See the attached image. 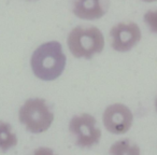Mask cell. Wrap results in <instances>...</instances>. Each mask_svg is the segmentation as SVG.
<instances>
[{"instance_id":"6da1fadb","label":"cell","mask_w":157,"mask_h":155,"mask_svg":"<svg viewBox=\"0 0 157 155\" xmlns=\"http://www.w3.org/2000/svg\"><path fill=\"white\" fill-rule=\"evenodd\" d=\"M66 60L61 44L57 41H51L40 45L33 52L30 65L37 78L43 81H53L63 72Z\"/></svg>"},{"instance_id":"7a4b0ae2","label":"cell","mask_w":157,"mask_h":155,"mask_svg":"<svg viewBox=\"0 0 157 155\" xmlns=\"http://www.w3.org/2000/svg\"><path fill=\"white\" fill-rule=\"evenodd\" d=\"M67 42L71 54L76 58L90 59L94 55L102 52L105 48L102 33L94 26L73 28L68 36Z\"/></svg>"},{"instance_id":"3957f363","label":"cell","mask_w":157,"mask_h":155,"mask_svg":"<svg viewBox=\"0 0 157 155\" xmlns=\"http://www.w3.org/2000/svg\"><path fill=\"white\" fill-rule=\"evenodd\" d=\"M20 121L26 129L33 134H41L46 131L52 125L54 115L44 99H28L21 107Z\"/></svg>"},{"instance_id":"277c9868","label":"cell","mask_w":157,"mask_h":155,"mask_svg":"<svg viewBox=\"0 0 157 155\" xmlns=\"http://www.w3.org/2000/svg\"><path fill=\"white\" fill-rule=\"evenodd\" d=\"M96 118L87 113L73 116L70 121V133L75 137V144L80 148H90L99 143L101 131L96 126Z\"/></svg>"},{"instance_id":"5b68a950","label":"cell","mask_w":157,"mask_h":155,"mask_svg":"<svg viewBox=\"0 0 157 155\" xmlns=\"http://www.w3.org/2000/svg\"><path fill=\"white\" fill-rule=\"evenodd\" d=\"M133 122L132 112L123 103H114L105 110L103 124L108 131L114 135H123L130 129Z\"/></svg>"},{"instance_id":"8992f818","label":"cell","mask_w":157,"mask_h":155,"mask_svg":"<svg viewBox=\"0 0 157 155\" xmlns=\"http://www.w3.org/2000/svg\"><path fill=\"white\" fill-rule=\"evenodd\" d=\"M112 48L117 52H128L141 40V30L136 23H120L110 31Z\"/></svg>"},{"instance_id":"52a82bcc","label":"cell","mask_w":157,"mask_h":155,"mask_svg":"<svg viewBox=\"0 0 157 155\" xmlns=\"http://www.w3.org/2000/svg\"><path fill=\"white\" fill-rule=\"evenodd\" d=\"M110 0H74L73 13L82 20H97L107 13Z\"/></svg>"},{"instance_id":"ba28073f","label":"cell","mask_w":157,"mask_h":155,"mask_svg":"<svg viewBox=\"0 0 157 155\" xmlns=\"http://www.w3.org/2000/svg\"><path fill=\"white\" fill-rule=\"evenodd\" d=\"M17 144V138L12 133V127L9 123L0 122V149L6 152Z\"/></svg>"},{"instance_id":"9c48e42d","label":"cell","mask_w":157,"mask_h":155,"mask_svg":"<svg viewBox=\"0 0 157 155\" xmlns=\"http://www.w3.org/2000/svg\"><path fill=\"white\" fill-rule=\"evenodd\" d=\"M110 152L113 154H139L140 149L135 144H131L128 140H124L113 144Z\"/></svg>"},{"instance_id":"30bf717a","label":"cell","mask_w":157,"mask_h":155,"mask_svg":"<svg viewBox=\"0 0 157 155\" xmlns=\"http://www.w3.org/2000/svg\"><path fill=\"white\" fill-rule=\"evenodd\" d=\"M144 22L153 33H157V10L146 12L144 14Z\"/></svg>"},{"instance_id":"8fae6325","label":"cell","mask_w":157,"mask_h":155,"mask_svg":"<svg viewBox=\"0 0 157 155\" xmlns=\"http://www.w3.org/2000/svg\"><path fill=\"white\" fill-rule=\"evenodd\" d=\"M141 1H143V2H155L157 0H141Z\"/></svg>"},{"instance_id":"7c38bea8","label":"cell","mask_w":157,"mask_h":155,"mask_svg":"<svg viewBox=\"0 0 157 155\" xmlns=\"http://www.w3.org/2000/svg\"><path fill=\"white\" fill-rule=\"evenodd\" d=\"M155 109H156V112H157V97L155 99Z\"/></svg>"}]
</instances>
